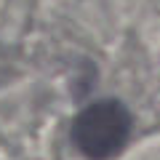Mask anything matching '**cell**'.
Returning a JSON list of instances; mask_svg holds the SVG:
<instances>
[{
    "instance_id": "cell-1",
    "label": "cell",
    "mask_w": 160,
    "mask_h": 160,
    "mask_svg": "<svg viewBox=\"0 0 160 160\" xmlns=\"http://www.w3.org/2000/svg\"><path fill=\"white\" fill-rule=\"evenodd\" d=\"M131 136V115L115 99L88 104L72 123V142L88 160H109Z\"/></svg>"
}]
</instances>
